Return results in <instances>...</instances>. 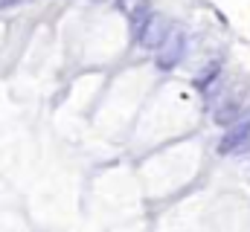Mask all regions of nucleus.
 <instances>
[{
	"instance_id": "obj_4",
	"label": "nucleus",
	"mask_w": 250,
	"mask_h": 232,
	"mask_svg": "<svg viewBox=\"0 0 250 232\" xmlns=\"http://www.w3.org/2000/svg\"><path fill=\"white\" fill-rule=\"evenodd\" d=\"M242 119V102L239 99H227L224 105L215 108V122L218 125H236Z\"/></svg>"
},
{
	"instance_id": "obj_3",
	"label": "nucleus",
	"mask_w": 250,
	"mask_h": 232,
	"mask_svg": "<svg viewBox=\"0 0 250 232\" xmlns=\"http://www.w3.org/2000/svg\"><path fill=\"white\" fill-rule=\"evenodd\" d=\"M250 142V116L248 119H239L236 125H230V131L221 136V142H218V151L221 154H233V151H239L242 145H248Z\"/></svg>"
},
{
	"instance_id": "obj_5",
	"label": "nucleus",
	"mask_w": 250,
	"mask_h": 232,
	"mask_svg": "<svg viewBox=\"0 0 250 232\" xmlns=\"http://www.w3.org/2000/svg\"><path fill=\"white\" fill-rule=\"evenodd\" d=\"M218 70H221V64H218V61H212V64H209V67H207V70H204V73H201L198 78H195V84H198L201 90H207V87H209V84L215 81V76H218Z\"/></svg>"
},
{
	"instance_id": "obj_6",
	"label": "nucleus",
	"mask_w": 250,
	"mask_h": 232,
	"mask_svg": "<svg viewBox=\"0 0 250 232\" xmlns=\"http://www.w3.org/2000/svg\"><path fill=\"white\" fill-rule=\"evenodd\" d=\"M146 3H148V0H117V6L123 9L125 15H134V12H137L140 6H146Z\"/></svg>"
},
{
	"instance_id": "obj_1",
	"label": "nucleus",
	"mask_w": 250,
	"mask_h": 232,
	"mask_svg": "<svg viewBox=\"0 0 250 232\" xmlns=\"http://www.w3.org/2000/svg\"><path fill=\"white\" fill-rule=\"evenodd\" d=\"M169 32H172V26H169V20L163 18V15H148V20L140 26V32L134 35L137 41H140V47H146V50H160V44L169 38Z\"/></svg>"
},
{
	"instance_id": "obj_2",
	"label": "nucleus",
	"mask_w": 250,
	"mask_h": 232,
	"mask_svg": "<svg viewBox=\"0 0 250 232\" xmlns=\"http://www.w3.org/2000/svg\"><path fill=\"white\" fill-rule=\"evenodd\" d=\"M187 53V35H184V29H175L172 26V32H169V38L160 44V50H157V67L160 70H172V67H178L181 64V58Z\"/></svg>"
}]
</instances>
